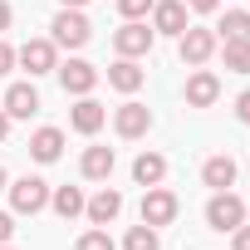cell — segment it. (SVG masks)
<instances>
[{
	"label": "cell",
	"instance_id": "15",
	"mask_svg": "<svg viewBox=\"0 0 250 250\" xmlns=\"http://www.w3.org/2000/svg\"><path fill=\"white\" fill-rule=\"evenodd\" d=\"M108 83H113L118 93H138V88L147 83V69H138V59H118V64L108 69Z\"/></svg>",
	"mask_w": 250,
	"mask_h": 250
},
{
	"label": "cell",
	"instance_id": "13",
	"mask_svg": "<svg viewBox=\"0 0 250 250\" xmlns=\"http://www.w3.org/2000/svg\"><path fill=\"white\" fill-rule=\"evenodd\" d=\"M118 211H123V191H113V187H103L98 196H88V201H83V216H88L93 226L118 221Z\"/></svg>",
	"mask_w": 250,
	"mask_h": 250
},
{
	"label": "cell",
	"instance_id": "20",
	"mask_svg": "<svg viewBox=\"0 0 250 250\" xmlns=\"http://www.w3.org/2000/svg\"><path fill=\"white\" fill-rule=\"evenodd\" d=\"M49 206H54L64 221H74V216H83V191H79V187H59V191H49Z\"/></svg>",
	"mask_w": 250,
	"mask_h": 250
},
{
	"label": "cell",
	"instance_id": "34",
	"mask_svg": "<svg viewBox=\"0 0 250 250\" xmlns=\"http://www.w3.org/2000/svg\"><path fill=\"white\" fill-rule=\"evenodd\" d=\"M5 187H10V177H5V167H0V191H5Z\"/></svg>",
	"mask_w": 250,
	"mask_h": 250
},
{
	"label": "cell",
	"instance_id": "12",
	"mask_svg": "<svg viewBox=\"0 0 250 250\" xmlns=\"http://www.w3.org/2000/svg\"><path fill=\"white\" fill-rule=\"evenodd\" d=\"M216 98H221V79H216L211 69H196V74L187 79V103H191V108H211Z\"/></svg>",
	"mask_w": 250,
	"mask_h": 250
},
{
	"label": "cell",
	"instance_id": "21",
	"mask_svg": "<svg viewBox=\"0 0 250 250\" xmlns=\"http://www.w3.org/2000/svg\"><path fill=\"white\" fill-rule=\"evenodd\" d=\"M221 59L230 74H250V40H221Z\"/></svg>",
	"mask_w": 250,
	"mask_h": 250
},
{
	"label": "cell",
	"instance_id": "30",
	"mask_svg": "<svg viewBox=\"0 0 250 250\" xmlns=\"http://www.w3.org/2000/svg\"><path fill=\"white\" fill-rule=\"evenodd\" d=\"M187 10H201V15H211V10H221V0H187Z\"/></svg>",
	"mask_w": 250,
	"mask_h": 250
},
{
	"label": "cell",
	"instance_id": "18",
	"mask_svg": "<svg viewBox=\"0 0 250 250\" xmlns=\"http://www.w3.org/2000/svg\"><path fill=\"white\" fill-rule=\"evenodd\" d=\"M113 162H118V157H113V147H88L79 167H83V177H88V182H108V177H113Z\"/></svg>",
	"mask_w": 250,
	"mask_h": 250
},
{
	"label": "cell",
	"instance_id": "35",
	"mask_svg": "<svg viewBox=\"0 0 250 250\" xmlns=\"http://www.w3.org/2000/svg\"><path fill=\"white\" fill-rule=\"evenodd\" d=\"M0 250H10V245H0Z\"/></svg>",
	"mask_w": 250,
	"mask_h": 250
},
{
	"label": "cell",
	"instance_id": "29",
	"mask_svg": "<svg viewBox=\"0 0 250 250\" xmlns=\"http://www.w3.org/2000/svg\"><path fill=\"white\" fill-rule=\"evenodd\" d=\"M235 118H240V123H250V88L235 98Z\"/></svg>",
	"mask_w": 250,
	"mask_h": 250
},
{
	"label": "cell",
	"instance_id": "3",
	"mask_svg": "<svg viewBox=\"0 0 250 250\" xmlns=\"http://www.w3.org/2000/svg\"><path fill=\"white\" fill-rule=\"evenodd\" d=\"M240 221H245V201H240L230 187L206 201V226H211V230H235Z\"/></svg>",
	"mask_w": 250,
	"mask_h": 250
},
{
	"label": "cell",
	"instance_id": "24",
	"mask_svg": "<svg viewBox=\"0 0 250 250\" xmlns=\"http://www.w3.org/2000/svg\"><path fill=\"white\" fill-rule=\"evenodd\" d=\"M74 250H113V235H108L103 226H93V230H83V235H79V245H74Z\"/></svg>",
	"mask_w": 250,
	"mask_h": 250
},
{
	"label": "cell",
	"instance_id": "28",
	"mask_svg": "<svg viewBox=\"0 0 250 250\" xmlns=\"http://www.w3.org/2000/svg\"><path fill=\"white\" fill-rule=\"evenodd\" d=\"M10 69H15V49L0 40V74H10Z\"/></svg>",
	"mask_w": 250,
	"mask_h": 250
},
{
	"label": "cell",
	"instance_id": "7",
	"mask_svg": "<svg viewBox=\"0 0 250 250\" xmlns=\"http://www.w3.org/2000/svg\"><path fill=\"white\" fill-rule=\"evenodd\" d=\"M54 74H59V83H64V93H74V98H83V93H93V83L103 79V74H98V69L88 64V59H69V64H59Z\"/></svg>",
	"mask_w": 250,
	"mask_h": 250
},
{
	"label": "cell",
	"instance_id": "2",
	"mask_svg": "<svg viewBox=\"0 0 250 250\" xmlns=\"http://www.w3.org/2000/svg\"><path fill=\"white\" fill-rule=\"evenodd\" d=\"M5 191H10V206H15L20 216H40V211L49 206V182H44V177H20V182H10Z\"/></svg>",
	"mask_w": 250,
	"mask_h": 250
},
{
	"label": "cell",
	"instance_id": "19",
	"mask_svg": "<svg viewBox=\"0 0 250 250\" xmlns=\"http://www.w3.org/2000/svg\"><path fill=\"white\" fill-rule=\"evenodd\" d=\"M162 177H167V157H162V152H143V157L133 162V182H138V187H157Z\"/></svg>",
	"mask_w": 250,
	"mask_h": 250
},
{
	"label": "cell",
	"instance_id": "31",
	"mask_svg": "<svg viewBox=\"0 0 250 250\" xmlns=\"http://www.w3.org/2000/svg\"><path fill=\"white\" fill-rule=\"evenodd\" d=\"M10 20H15V15H10V5H5V0H0V35L10 30Z\"/></svg>",
	"mask_w": 250,
	"mask_h": 250
},
{
	"label": "cell",
	"instance_id": "8",
	"mask_svg": "<svg viewBox=\"0 0 250 250\" xmlns=\"http://www.w3.org/2000/svg\"><path fill=\"white\" fill-rule=\"evenodd\" d=\"M143 221L147 226H172L177 221V196L157 182V187H147V196H143Z\"/></svg>",
	"mask_w": 250,
	"mask_h": 250
},
{
	"label": "cell",
	"instance_id": "25",
	"mask_svg": "<svg viewBox=\"0 0 250 250\" xmlns=\"http://www.w3.org/2000/svg\"><path fill=\"white\" fill-rule=\"evenodd\" d=\"M157 5V0H118V10H123V20H143L147 10Z\"/></svg>",
	"mask_w": 250,
	"mask_h": 250
},
{
	"label": "cell",
	"instance_id": "11",
	"mask_svg": "<svg viewBox=\"0 0 250 250\" xmlns=\"http://www.w3.org/2000/svg\"><path fill=\"white\" fill-rule=\"evenodd\" d=\"M0 108H5L10 118H35V113H40V93H35V83H10L5 93H0Z\"/></svg>",
	"mask_w": 250,
	"mask_h": 250
},
{
	"label": "cell",
	"instance_id": "14",
	"mask_svg": "<svg viewBox=\"0 0 250 250\" xmlns=\"http://www.w3.org/2000/svg\"><path fill=\"white\" fill-rule=\"evenodd\" d=\"M103 118H108V113H103V103H93L88 93H83V98L74 103V113H69V123H74V133H83V138H93V133L103 128Z\"/></svg>",
	"mask_w": 250,
	"mask_h": 250
},
{
	"label": "cell",
	"instance_id": "16",
	"mask_svg": "<svg viewBox=\"0 0 250 250\" xmlns=\"http://www.w3.org/2000/svg\"><path fill=\"white\" fill-rule=\"evenodd\" d=\"M201 182L211 187V191H226V187H235V157H206V167H201Z\"/></svg>",
	"mask_w": 250,
	"mask_h": 250
},
{
	"label": "cell",
	"instance_id": "22",
	"mask_svg": "<svg viewBox=\"0 0 250 250\" xmlns=\"http://www.w3.org/2000/svg\"><path fill=\"white\" fill-rule=\"evenodd\" d=\"M216 40H250V10H226V20L216 25Z\"/></svg>",
	"mask_w": 250,
	"mask_h": 250
},
{
	"label": "cell",
	"instance_id": "10",
	"mask_svg": "<svg viewBox=\"0 0 250 250\" xmlns=\"http://www.w3.org/2000/svg\"><path fill=\"white\" fill-rule=\"evenodd\" d=\"M191 20H187V0H157L152 5V30L157 35H182Z\"/></svg>",
	"mask_w": 250,
	"mask_h": 250
},
{
	"label": "cell",
	"instance_id": "17",
	"mask_svg": "<svg viewBox=\"0 0 250 250\" xmlns=\"http://www.w3.org/2000/svg\"><path fill=\"white\" fill-rule=\"evenodd\" d=\"M59 152H64V133L59 128H40L30 138V157L35 162H59Z\"/></svg>",
	"mask_w": 250,
	"mask_h": 250
},
{
	"label": "cell",
	"instance_id": "27",
	"mask_svg": "<svg viewBox=\"0 0 250 250\" xmlns=\"http://www.w3.org/2000/svg\"><path fill=\"white\" fill-rule=\"evenodd\" d=\"M10 235H15V216L0 211V245H10Z\"/></svg>",
	"mask_w": 250,
	"mask_h": 250
},
{
	"label": "cell",
	"instance_id": "32",
	"mask_svg": "<svg viewBox=\"0 0 250 250\" xmlns=\"http://www.w3.org/2000/svg\"><path fill=\"white\" fill-rule=\"evenodd\" d=\"M5 133H10V113L0 108V143H5Z\"/></svg>",
	"mask_w": 250,
	"mask_h": 250
},
{
	"label": "cell",
	"instance_id": "5",
	"mask_svg": "<svg viewBox=\"0 0 250 250\" xmlns=\"http://www.w3.org/2000/svg\"><path fill=\"white\" fill-rule=\"evenodd\" d=\"M152 40H157V30H147L143 20H128L123 30H113V49H118L123 59H138V54H147V49H152Z\"/></svg>",
	"mask_w": 250,
	"mask_h": 250
},
{
	"label": "cell",
	"instance_id": "6",
	"mask_svg": "<svg viewBox=\"0 0 250 250\" xmlns=\"http://www.w3.org/2000/svg\"><path fill=\"white\" fill-rule=\"evenodd\" d=\"M15 64H25V69H30V79L54 74V69H59V59H54V40H25V44H20V54H15Z\"/></svg>",
	"mask_w": 250,
	"mask_h": 250
},
{
	"label": "cell",
	"instance_id": "1",
	"mask_svg": "<svg viewBox=\"0 0 250 250\" xmlns=\"http://www.w3.org/2000/svg\"><path fill=\"white\" fill-rule=\"evenodd\" d=\"M49 30H54V44H64V49H83V44L93 40L88 15H83V10H69V5L54 15V25H49Z\"/></svg>",
	"mask_w": 250,
	"mask_h": 250
},
{
	"label": "cell",
	"instance_id": "33",
	"mask_svg": "<svg viewBox=\"0 0 250 250\" xmlns=\"http://www.w3.org/2000/svg\"><path fill=\"white\" fill-rule=\"evenodd\" d=\"M59 5H69V10H83V5H88V0H59Z\"/></svg>",
	"mask_w": 250,
	"mask_h": 250
},
{
	"label": "cell",
	"instance_id": "23",
	"mask_svg": "<svg viewBox=\"0 0 250 250\" xmlns=\"http://www.w3.org/2000/svg\"><path fill=\"white\" fill-rule=\"evenodd\" d=\"M123 250H162V240H157V226H133L128 230V240H123Z\"/></svg>",
	"mask_w": 250,
	"mask_h": 250
},
{
	"label": "cell",
	"instance_id": "26",
	"mask_svg": "<svg viewBox=\"0 0 250 250\" xmlns=\"http://www.w3.org/2000/svg\"><path fill=\"white\" fill-rule=\"evenodd\" d=\"M230 235H235V240H230V250H250V226H245V221H240Z\"/></svg>",
	"mask_w": 250,
	"mask_h": 250
},
{
	"label": "cell",
	"instance_id": "4",
	"mask_svg": "<svg viewBox=\"0 0 250 250\" xmlns=\"http://www.w3.org/2000/svg\"><path fill=\"white\" fill-rule=\"evenodd\" d=\"M216 44H221V40H216V30H201V25H187V30L177 35L182 64H191V69H196V64H206V59L216 54Z\"/></svg>",
	"mask_w": 250,
	"mask_h": 250
},
{
	"label": "cell",
	"instance_id": "9",
	"mask_svg": "<svg viewBox=\"0 0 250 250\" xmlns=\"http://www.w3.org/2000/svg\"><path fill=\"white\" fill-rule=\"evenodd\" d=\"M113 128H118V138H143L147 128H152V108L147 103H123L118 113H113Z\"/></svg>",
	"mask_w": 250,
	"mask_h": 250
}]
</instances>
